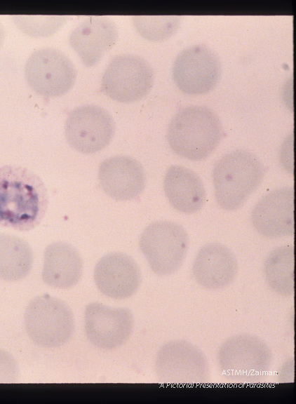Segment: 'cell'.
I'll use <instances>...</instances> for the list:
<instances>
[{"label":"cell","instance_id":"1","mask_svg":"<svg viewBox=\"0 0 296 404\" xmlns=\"http://www.w3.org/2000/svg\"><path fill=\"white\" fill-rule=\"evenodd\" d=\"M48 194L40 177L27 168L0 167V227L26 231L46 213Z\"/></svg>","mask_w":296,"mask_h":404},{"label":"cell","instance_id":"2","mask_svg":"<svg viewBox=\"0 0 296 404\" xmlns=\"http://www.w3.org/2000/svg\"><path fill=\"white\" fill-rule=\"evenodd\" d=\"M222 135V126L217 115L201 105L180 109L170 121L166 132L170 149L178 156L196 161L208 157Z\"/></svg>","mask_w":296,"mask_h":404},{"label":"cell","instance_id":"3","mask_svg":"<svg viewBox=\"0 0 296 404\" xmlns=\"http://www.w3.org/2000/svg\"><path fill=\"white\" fill-rule=\"evenodd\" d=\"M264 176V166L253 152L236 149L227 153L216 161L212 170L217 203L227 211L239 209Z\"/></svg>","mask_w":296,"mask_h":404},{"label":"cell","instance_id":"4","mask_svg":"<svg viewBox=\"0 0 296 404\" xmlns=\"http://www.w3.org/2000/svg\"><path fill=\"white\" fill-rule=\"evenodd\" d=\"M269 346L258 336L241 333L227 339L220 346L217 363L227 380L255 383L268 375L272 364Z\"/></svg>","mask_w":296,"mask_h":404},{"label":"cell","instance_id":"5","mask_svg":"<svg viewBox=\"0 0 296 404\" xmlns=\"http://www.w3.org/2000/svg\"><path fill=\"white\" fill-rule=\"evenodd\" d=\"M27 333L36 344L56 348L67 343L74 330V314L61 299L43 294L33 298L24 314Z\"/></svg>","mask_w":296,"mask_h":404},{"label":"cell","instance_id":"6","mask_svg":"<svg viewBox=\"0 0 296 404\" xmlns=\"http://www.w3.org/2000/svg\"><path fill=\"white\" fill-rule=\"evenodd\" d=\"M185 229L169 220L149 224L139 241L140 250L152 271L160 276H169L182 265L189 248Z\"/></svg>","mask_w":296,"mask_h":404},{"label":"cell","instance_id":"7","mask_svg":"<svg viewBox=\"0 0 296 404\" xmlns=\"http://www.w3.org/2000/svg\"><path fill=\"white\" fill-rule=\"evenodd\" d=\"M155 371L161 382L200 384L210 378V366L203 351L183 339L165 343L158 351Z\"/></svg>","mask_w":296,"mask_h":404},{"label":"cell","instance_id":"8","mask_svg":"<svg viewBox=\"0 0 296 404\" xmlns=\"http://www.w3.org/2000/svg\"><path fill=\"white\" fill-rule=\"evenodd\" d=\"M77 72L69 58L54 48L34 51L25 66V76L29 86L37 94L48 97L67 93L76 81Z\"/></svg>","mask_w":296,"mask_h":404},{"label":"cell","instance_id":"9","mask_svg":"<svg viewBox=\"0 0 296 404\" xmlns=\"http://www.w3.org/2000/svg\"><path fill=\"white\" fill-rule=\"evenodd\" d=\"M154 72L143 58L133 54L114 57L102 78V91L120 102H133L144 97L151 90Z\"/></svg>","mask_w":296,"mask_h":404},{"label":"cell","instance_id":"10","mask_svg":"<svg viewBox=\"0 0 296 404\" xmlns=\"http://www.w3.org/2000/svg\"><path fill=\"white\" fill-rule=\"evenodd\" d=\"M115 133L112 116L103 107L84 105L71 111L65 124L69 144L79 152L93 154L105 148Z\"/></svg>","mask_w":296,"mask_h":404},{"label":"cell","instance_id":"11","mask_svg":"<svg viewBox=\"0 0 296 404\" xmlns=\"http://www.w3.org/2000/svg\"><path fill=\"white\" fill-rule=\"evenodd\" d=\"M221 74L215 53L203 44L189 46L175 58L172 76L182 92L193 95L206 94L217 83Z\"/></svg>","mask_w":296,"mask_h":404},{"label":"cell","instance_id":"12","mask_svg":"<svg viewBox=\"0 0 296 404\" xmlns=\"http://www.w3.org/2000/svg\"><path fill=\"white\" fill-rule=\"evenodd\" d=\"M133 328V316L128 308H114L97 302L86 307V335L99 349L112 350L123 345L130 339Z\"/></svg>","mask_w":296,"mask_h":404},{"label":"cell","instance_id":"13","mask_svg":"<svg viewBox=\"0 0 296 404\" xmlns=\"http://www.w3.org/2000/svg\"><path fill=\"white\" fill-rule=\"evenodd\" d=\"M251 222L262 236L278 238L294 233V188L283 187L263 196L254 206Z\"/></svg>","mask_w":296,"mask_h":404},{"label":"cell","instance_id":"14","mask_svg":"<svg viewBox=\"0 0 296 404\" xmlns=\"http://www.w3.org/2000/svg\"><path fill=\"white\" fill-rule=\"evenodd\" d=\"M93 277L99 291L115 299H127L133 295L142 280L137 262L121 252L102 256L95 264Z\"/></svg>","mask_w":296,"mask_h":404},{"label":"cell","instance_id":"15","mask_svg":"<svg viewBox=\"0 0 296 404\" xmlns=\"http://www.w3.org/2000/svg\"><path fill=\"white\" fill-rule=\"evenodd\" d=\"M238 270L236 257L227 245L211 242L197 252L192 265L196 282L210 290L224 289L231 284Z\"/></svg>","mask_w":296,"mask_h":404},{"label":"cell","instance_id":"16","mask_svg":"<svg viewBox=\"0 0 296 404\" xmlns=\"http://www.w3.org/2000/svg\"><path fill=\"white\" fill-rule=\"evenodd\" d=\"M98 180L103 191L119 201L137 198L146 184L142 164L134 158L124 155L105 159L99 167Z\"/></svg>","mask_w":296,"mask_h":404},{"label":"cell","instance_id":"17","mask_svg":"<svg viewBox=\"0 0 296 404\" xmlns=\"http://www.w3.org/2000/svg\"><path fill=\"white\" fill-rule=\"evenodd\" d=\"M119 33L116 24L103 16H90L70 33L69 43L87 67L96 65L116 43Z\"/></svg>","mask_w":296,"mask_h":404},{"label":"cell","instance_id":"18","mask_svg":"<svg viewBox=\"0 0 296 404\" xmlns=\"http://www.w3.org/2000/svg\"><path fill=\"white\" fill-rule=\"evenodd\" d=\"M163 188L168 202L180 213H196L206 202L202 180L194 171L182 166L173 165L168 169Z\"/></svg>","mask_w":296,"mask_h":404},{"label":"cell","instance_id":"19","mask_svg":"<svg viewBox=\"0 0 296 404\" xmlns=\"http://www.w3.org/2000/svg\"><path fill=\"white\" fill-rule=\"evenodd\" d=\"M83 272V262L79 251L71 244L56 241L44 251L42 278L49 286L67 289L76 285Z\"/></svg>","mask_w":296,"mask_h":404},{"label":"cell","instance_id":"20","mask_svg":"<svg viewBox=\"0 0 296 404\" xmlns=\"http://www.w3.org/2000/svg\"><path fill=\"white\" fill-rule=\"evenodd\" d=\"M33 252L24 239L0 233V278L6 281L23 279L33 265Z\"/></svg>","mask_w":296,"mask_h":404},{"label":"cell","instance_id":"21","mask_svg":"<svg viewBox=\"0 0 296 404\" xmlns=\"http://www.w3.org/2000/svg\"><path fill=\"white\" fill-rule=\"evenodd\" d=\"M294 245L274 248L264 262V274L269 287L276 294L290 297L295 292Z\"/></svg>","mask_w":296,"mask_h":404},{"label":"cell","instance_id":"22","mask_svg":"<svg viewBox=\"0 0 296 404\" xmlns=\"http://www.w3.org/2000/svg\"><path fill=\"white\" fill-rule=\"evenodd\" d=\"M136 30L144 39L154 41L166 40L178 29L180 16H133Z\"/></svg>","mask_w":296,"mask_h":404},{"label":"cell","instance_id":"23","mask_svg":"<svg viewBox=\"0 0 296 404\" xmlns=\"http://www.w3.org/2000/svg\"><path fill=\"white\" fill-rule=\"evenodd\" d=\"M12 20L26 35L45 37L53 34L65 23L67 16L15 15Z\"/></svg>","mask_w":296,"mask_h":404},{"label":"cell","instance_id":"24","mask_svg":"<svg viewBox=\"0 0 296 404\" xmlns=\"http://www.w3.org/2000/svg\"><path fill=\"white\" fill-rule=\"evenodd\" d=\"M19 367L13 356L0 349V383H13L18 380Z\"/></svg>","mask_w":296,"mask_h":404},{"label":"cell","instance_id":"25","mask_svg":"<svg viewBox=\"0 0 296 404\" xmlns=\"http://www.w3.org/2000/svg\"><path fill=\"white\" fill-rule=\"evenodd\" d=\"M280 161L288 172L293 174V135H289L282 145L280 152Z\"/></svg>","mask_w":296,"mask_h":404},{"label":"cell","instance_id":"26","mask_svg":"<svg viewBox=\"0 0 296 404\" xmlns=\"http://www.w3.org/2000/svg\"><path fill=\"white\" fill-rule=\"evenodd\" d=\"M277 379L279 382H294V358L285 361L278 370Z\"/></svg>","mask_w":296,"mask_h":404},{"label":"cell","instance_id":"27","mask_svg":"<svg viewBox=\"0 0 296 404\" xmlns=\"http://www.w3.org/2000/svg\"><path fill=\"white\" fill-rule=\"evenodd\" d=\"M5 39V30L3 25L0 22V48L2 47Z\"/></svg>","mask_w":296,"mask_h":404}]
</instances>
